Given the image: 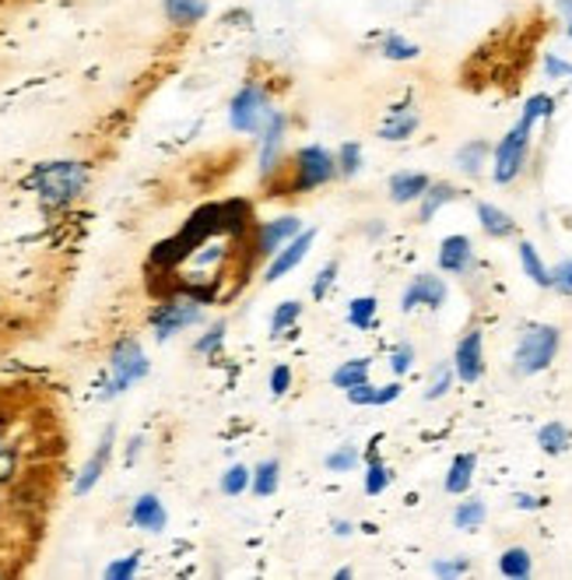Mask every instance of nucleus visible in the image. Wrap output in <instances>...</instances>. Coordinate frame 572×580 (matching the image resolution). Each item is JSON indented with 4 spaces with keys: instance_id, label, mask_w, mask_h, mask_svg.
Masks as SVG:
<instances>
[{
    "instance_id": "obj_45",
    "label": "nucleus",
    "mask_w": 572,
    "mask_h": 580,
    "mask_svg": "<svg viewBox=\"0 0 572 580\" xmlns=\"http://www.w3.org/2000/svg\"><path fill=\"white\" fill-rule=\"evenodd\" d=\"M345 397H348V405H355V408H369V405H373V397H376V384H373V380H362V384L348 387V391H345Z\"/></svg>"
},
{
    "instance_id": "obj_48",
    "label": "nucleus",
    "mask_w": 572,
    "mask_h": 580,
    "mask_svg": "<svg viewBox=\"0 0 572 580\" xmlns=\"http://www.w3.org/2000/svg\"><path fill=\"white\" fill-rule=\"evenodd\" d=\"M513 507L524 510V513H534V510H545L548 507V496H534V492H516L513 496Z\"/></svg>"
},
{
    "instance_id": "obj_24",
    "label": "nucleus",
    "mask_w": 572,
    "mask_h": 580,
    "mask_svg": "<svg viewBox=\"0 0 572 580\" xmlns=\"http://www.w3.org/2000/svg\"><path fill=\"white\" fill-rule=\"evenodd\" d=\"M376 49H380V57L390 60V63H411V60L422 57V46H418L415 39H408V36H400V32H383Z\"/></svg>"
},
{
    "instance_id": "obj_10",
    "label": "nucleus",
    "mask_w": 572,
    "mask_h": 580,
    "mask_svg": "<svg viewBox=\"0 0 572 580\" xmlns=\"http://www.w3.org/2000/svg\"><path fill=\"white\" fill-rule=\"evenodd\" d=\"M316 236H319V229H313V225H306L299 232L295 240H289L281 246V251L271 257V264H267V271H264V281L267 286H275V281H281L284 275H292L302 260L310 257V251H313V243H316Z\"/></svg>"
},
{
    "instance_id": "obj_9",
    "label": "nucleus",
    "mask_w": 572,
    "mask_h": 580,
    "mask_svg": "<svg viewBox=\"0 0 572 580\" xmlns=\"http://www.w3.org/2000/svg\"><path fill=\"white\" fill-rule=\"evenodd\" d=\"M453 370H457L460 384H478L485 376V330L478 324L467 327L453 348Z\"/></svg>"
},
{
    "instance_id": "obj_49",
    "label": "nucleus",
    "mask_w": 572,
    "mask_h": 580,
    "mask_svg": "<svg viewBox=\"0 0 572 580\" xmlns=\"http://www.w3.org/2000/svg\"><path fill=\"white\" fill-rule=\"evenodd\" d=\"M400 394H404V384H400V376H397L394 384H383V387H376L373 405H376V408H383V405H394Z\"/></svg>"
},
{
    "instance_id": "obj_39",
    "label": "nucleus",
    "mask_w": 572,
    "mask_h": 580,
    "mask_svg": "<svg viewBox=\"0 0 572 580\" xmlns=\"http://www.w3.org/2000/svg\"><path fill=\"white\" fill-rule=\"evenodd\" d=\"M338 271H341L338 260H327L324 268L316 271V278H313V300H316V303L327 300V292L334 289V281H338Z\"/></svg>"
},
{
    "instance_id": "obj_33",
    "label": "nucleus",
    "mask_w": 572,
    "mask_h": 580,
    "mask_svg": "<svg viewBox=\"0 0 572 580\" xmlns=\"http://www.w3.org/2000/svg\"><path fill=\"white\" fill-rule=\"evenodd\" d=\"M362 464V451L355 443H338L334 451L324 457V468L334 472V475H348V472H355Z\"/></svg>"
},
{
    "instance_id": "obj_43",
    "label": "nucleus",
    "mask_w": 572,
    "mask_h": 580,
    "mask_svg": "<svg viewBox=\"0 0 572 580\" xmlns=\"http://www.w3.org/2000/svg\"><path fill=\"white\" fill-rule=\"evenodd\" d=\"M14 475H19V451H14V443L0 440V486L11 483Z\"/></svg>"
},
{
    "instance_id": "obj_16",
    "label": "nucleus",
    "mask_w": 572,
    "mask_h": 580,
    "mask_svg": "<svg viewBox=\"0 0 572 580\" xmlns=\"http://www.w3.org/2000/svg\"><path fill=\"white\" fill-rule=\"evenodd\" d=\"M130 524L138 527V532L159 535L165 532V524H170V510H165V503L155 492H141L130 507Z\"/></svg>"
},
{
    "instance_id": "obj_31",
    "label": "nucleus",
    "mask_w": 572,
    "mask_h": 580,
    "mask_svg": "<svg viewBox=\"0 0 572 580\" xmlns=\"http://www.w3.org/2000/svg\"><path fill=\"white\" fill-rule=\"evenodd\" d=\"M376 313H380V300L376 295H359V300L348 303V324L355 330H373L376 327Z\"/></svg>"
},
{
    "instance_id": "obj_1",
    "label": "nucleus",
    "mask_w": 572,
    "mask_h": 580,
    "mask_svg": "<svg viewBox=\"0 0 572 580\" xmlns=\"http://www.w3.org/2000/svg\"><path fill=\"white\" fill-rule=\"evenodd\" d=\"M25 187L32 194H39V201L46 208H67L74 205L89 187V165L78 159H54V162H39L36 170L28 173Z\"/></svg>"
},
{
    "instance_id": "obj_37",
    "label": "nucleus",
    "mask_w": 572,
    "mask_h": 580,
    "mask_svg": "<svg viewBox=\"0 0 572 580\" xmlns=\"http://www.w3.org/2000/svg\"><path fill=\"white\" fill-rule=\"evenodd\" d=\"M225 330H229L225 321L211 324V327L205 330V335H200V338L194 341V352H197V356H205V359H214L218 352H222V345H225Z\"/></svg>"
},
{
    "instance_id": "obj_2",
    "label": "nucleus",
    "mask_w": 572,
    "mask_h": 580,
    "mask_svg": "<svg viewBox=\"0 0 572 580\" xmlns=\"http://www.w3.org/2000/svg\"><path fill=\"white\" fill-rule=\"evenodd\" d=\"M148 373H151V359L144 356L141 341L138 338H120L109 352L106 376L98 380V397H103V402H113V397H120L133 384H141Z\"/></svg>"
},
{
    "instance_id": "obj_18",
    "label": "nucleus",
    "mask_w": 572,
    "mask_h": 580,
    "mask_svg": "<svg viewBox=\"0 0 572 580\" xmlns=\"http://www.w3.org/2000/svg\"><path fill=\"white\" fill-rule=\"evenodd\" d=\"M380 443L383 437L369 440V451H365V496H383L386 489L394 486V468L380 457Z\"/></svg>"
},
{
    "instance_id": "obj_12",
    "label": "nucleus",
    "mask_w": 572,
    "mask_h": 580,
    "mask_svg": "<svg viewBox=\"0 0 572 580\" xmlns=\"http://www.w3.org/2000/svg\"><path fill=\"white\" fill-rule=\"evenodd\" d=\"M302 229H306V225H302L299 214H281V219L260 222L257 236H254V257H275L284 243L299 236Z\"/></svg>"
},
{
    "instance_id": "obj_19",
    "label": "nucleus",
    "mask_w": 572,
    "mask_h": 580,
    "mask_svg": "<svg viewBox=\"0 0 572 580\" xmlns=\"http://www.w3.org/2000/svg\"><path fill=\"white\" fill-rule=\"evenodd\" d=\"M475 214H478V225L488 240H510L516 236V219L506 211V208H499L492 201H478L475 205Z\"/></svg>"
},
{
    "instance_id": "obj_38",
    "label": "nucleus",
    "mask_w": 572,
    "mask_h": 580,
    "mask_svg": "<svg viewBox=\"0 0 572 580\" xmlns=\"http://www.w3.org/2000/svg\"><path fill=\"white\" fill-rule=\"evenodd\" d=\"M338 173H341L345 179H351V176L362 173V144H359V141H345V144L338 148Z\"/></svg>"
},
{
    "instance_id": "obj_35",
    "label": "nucleus",
    "mask_w": 572,
    "mask_h": 580,
    "mask_svg": "<svg viewBox=\"0 0 572 580\" xmlns=\"http://www.w3.org/2000/svg\"><path fill=\"white\" fill-rule=\"evenodd\" d=\"M555 109H559V98L548 95V92H534L527 103H524V113H520V116H524V120H530V124L537 127L541 120H551Z\"/></svg>"
},
{
    "instance_id": "obj_29",
    "label": "nucleus",
    "mask_w": 572,
    "mask_h": 580,
    "mask_svg": "<svg viewBox=\"0 0 572 580\" xmlns=\"http://www.w3.org/2000/svg\"><path fill=\"white\" fill-rule=\"evenodd\" d=\"M281 486V461L278 457H267L254 468V483H249V492L260 496V500H271Z\"/></svg>"
},
{
    "instance_id": "obj_54",
    "label": "nucleus",
    "mask_w": 572,
    "mask_h": 580,
    "mask_svg": "<svg viewBox=\"0 0 572 580\" xmlns=\"http://www.w3.org/2000/svg\"><path fill=\"white\" fill-rule=\"evenodd\" d=\"M565 36H569V39H572V11H569V14H565Z\"/></svg>"
},
{
    "instance_id": "obj_26",
    "label": "nucleus",
    "mask_w": 572,
    "mask_h": 580,
    "mask_svg": "<svg viewBox=\"0 0 572 580\" xmlns=\"http://www.w3.org/2000/svg\"><path fill=\"white\" fill-rule=\"evenodd\" d=\"M208 4H211V0H165L162 11H165V19H170V25L194 28L197 22H205Z\"/></svg>"
},
{
    "instance_id": "obj_20",
    "label": "nucleus",
    "mask_w": 572,
    "mask_h": 580,
    "mask_svg": "<svg viewBox=\"0 0 572 580\" xmlns=\"http://www.w3.org/2000/svg\"><path fill=\"white\" fill-rule=\"evenodd\" d=\"M475 472H478V454L475 451H460L457 457L450 461L446 478H443V489L450 496H467L470 486H475Z\"/></svg>"
},
{
    "instance_id": "obj_41",
    "label": "nucleus",
    "mask_w": 572,
    "mask_h": 580,
    "mask_svg": "<svg viewBox=\"0 0 572 580\" xmlns=\"http://www.w3.org/2000/svg\"><path fill=\"white\" fill-rule=\"evenodd\" d=\"M464 573H470V559L467 556L435 559L432 562V577H440V580H453V577H464Z\"/></svg>"
},
{
    "instance_id": "obj_7",
    "label": "nucleus",
    "mask_w": 572,
    "mask_h": 580,
    "mask_svg": "<svg viewBox=\"0 0 572 580\" xmlns=\"http://www.w3.org/2000/svg\"><path fill=\"white\" fill-rule=\"evenodd\" d=\"M200 321H205V303H197L194 295H187V292L162 300L148 317V324H151V330H155L159 341H170V338L179 335V330H187V327H194Z\"/></svg>"
},
{
    "instance_id": "obj_50",
    "label": "nucleus",
    "mask_w": 572,
    "mask_h": 580,
    "mask_svg": "<svg viewBox=\"0 0 572 580\" xmlns=\"http://www.w3.org/2000/svg\"><path fill=\"white\" fill-rule=\"evenodd\" d=\"M334 535H338V538L355 535V524H351V521H334Z\"/></svg>"
},
{
    "instance_id": "obj_27",
    "label": "nucleus",
    "mask_w": 572,
    "mask_h": 580,
    "mask_svg": "<svg viewBox=\"0 0 572 580\" xmlns=\"http://www.w3.org/2000/svg\"><path fill=\"white\" fill-rule=\"evenodd\" d=\"M499 573L510 580H524L534 573V556L527 545H510V549L499 553Z\"/></svg>"
},
{
    "instance_id": "obj_30",
    "label": "nucleus",
    "mask_w": 572,
    "mask_h": 580,
    "mask_svg": "<svg viewBox=\"0 0 572 580\" xmlns=\"http://www.w3.org/2000/svg\"><path fill=\"white\" fill-rule=\"evenodd\" d=\"M369 370H373V359H369V356L348 359V362H341V367L330 373V384L338 387V391H348V387L362 384V380H369Z\"/></svg>"
},
{
    "instance_id": "obj_4",
    "label": "nucleus",
    "mask_w": 572,
    "mask_h": 580,
    "mask_svg": "<svg viewBox=\"0 0 572 580\" xmlns=\"http://www.w3.org/2000/svg\"><path fill=\"white\" fill-rule=\"evenodd\" d=\"M530 141H534V124L530 120H520L495 141L492 148V179L499 187H510L520 179V173L527 170V159H530Z\"/></svg>"
},
{
    "instance_id": "obj_13",
    "label": "nucleus",
    "mask_w": 572,
    "mask_h": 580,
    "mask_svg": "<svg viewBox=\"0 0 572 580\" xmlns=\"http://www.w3.org/2000/svg\"><path fill=\"white\" fill-rule=\"evenodd\" d=\"M435 264H440L443 275H457V278H467L470 268L478 264V254H475V243L464 232H453L440 243V254H435Z\"/></svg>"
},
{
    "instance_id": "obj_53",
    "label": "nucleus",
    "mask_w": 572,
    "mask_h": 580,
    "mask_svg": "<svg viewBox=\"0 0 572 580\" xmlns=\"http://www.w3.org/2000/svg\"><path fill=\"white\" fill-rule=\"evenodd\" d=\"M334 577H338V580H348V577H355V570H351V567H341Z\"/></svg>"
},
{
    "instance_id": "obj_6",
    "label": "nucleus",
    "mask_w": 572,
    "mask_h": 580,
    "mask_svg": "<svg viewBox=\"0 0 572 580\" xmlns=\"http://www.w3.org/2000/svg\"><path fill=\"white\" fill-rule=\"evenodd\" d=\"M338 176V152L324 144H302L292 155V194H313Z\"/></svg>"
},
{
    "instance_id": "obj_34",
    "label": "nucleus",
    "mask_w": 572,
    "mask_h": 580,
    "mask_svg": "<svg viewBox=\"0 0 572 580\" xmlns=\"http://www.w3.org/2000/svg\"><path fill=\"white\" fill-rule=\"evenodd\" d=\"M453 384H457V370H453V359L440 362V367L432 370L429 384H425V402H440V397H446L453 391Z\"/></svg>"
},
{
    "instance_id": "obj_14",
    "label": "nucleus",
    "mask_w": 572,
    "mask_h": 580,
    "mask_svg": "<svg viewBox=\"0 0 572 580\" xmlns=\"http://www.w3.org/2000/svg\"><path fill=\"white\" fill-rule=\"evenodd\" d=\"M422 127V113H418L415 98H400V103H394L390 109H386L383 124H380V138L390 141V144H400L415 138V130Z\"/></svg>"
},
{
    "instance_id": "obj_25",
    "label": "nucleus",
    "mask_w": 572,
    "mask_h": 580,
    "mask_svg": "<svg viewBox=\"0 0 572 580\" xmlns=\"http://www.w3.org/2000/svg\"><path fill=\"white\" fill-rule=\"evenodd\" d=\"M537 446H541V454L548 457H562L572 451V429L562 419H551L537 429Z\"/></svg>"
},
{
    "instance_id": "obj_42",
    "label": "nucleus",
    "mask_w": 572,
    "mask_h": 580,
    "mask_svg": "<svg viewBox=\"0 0 572 580\" xmlns=\"http://www.w3.org/2000/svg\"><path fill=\"white\" fill-rule=\"evenodd\" d=\"M138 567H141V553H130L124 559H113L109 567L103 570V577L106 580H130L133 573H138Z\"/></svg>"
},
{
    "instance_id": "obj_47",
    "label": "nucleus",
    "mask_w": 572,
    "mask_h": 580,
    "mask_svg": "<svg viewBox=\"0 0 572 580\" xmlns=\"http://www.w3.org/2000/svg\"><path fill=\"white\" fill-rule=\"evenodd\" d=\"M267 387H271V397H284L292 391V367H275L271 370V380H267Z\"/></svg>"
},
{
    "instance_id": "obj_21",
    "label": "nucleus",
    "mask_w": 572,
    "mask_h": 580,
    "mask_svg": "<svg viewBox=\"0 0 572 580\" xmlns=\"http://www.w3.org/2000/svg\"><path fill=\"white\" fill-rule=\"evenodd\" d=\"M460 197V190L453 187V184H446V179H432L429 184V190L422 194V201H418V222H432L435 214H440L446 205H453Z\"/></svg>"
},
{
    "instance_id": "obj_17",
    "label": "nucleus",
    "mask_w": 572,
    "mask_h": 580,
    "mask_svg": "<svg viewBox=\"0 0 572 580\" xmlns=\"http://www.w3.org/2000/svg\"><path fill=\"white\" fill-rule=\"evenodd\" d=\"M432 176L429 173H418V170H400L390 176V184H386V194H390L394 205H418L422 201V194L429 190Z\"/></svg>"
},
{
    "instance_id": "obj_40",
    "label": "nucleus",
    "mask_w": 572,
    "mask_h": 580,
    "mask_svg": "<svg viewBox=\"0 0 572 580\" xmlns=\"http://www.w3.org/2000/svg\"><path fill=\"white\" fill-rule=\"evenodd\" d=\"M415 345L411 341H397L394 348H390V370H394V376H408L411 373V367H415Z\"/></svg>"
},
{
    "instance_id": "obj_46",
    "label": "nucleus",
    "mask_w": 572,
    "mask_h": 580,
    "mask_svg": "<svg viewBox=\"0 0 572 580\" xmlns=\"http://www.w3.org/2000/svg\"><path fill=\"white\" fill-rule=\"evenodd\" d=\"M545 74L551 78V81H565V78H572V60H565V57H559V54H545Z\"/></svg>"
},
{
    "instance_id": "obj_52",
    "label": "nucleus",
    "mask_w": 572,
    "mask_h": 580,
    "mask_svg": "<svg viewBox=\"0 0 572 580\" xmlns=\"http://www.w3.org/2000/svg\"><path fill=\"white\" fill-rule=\"evenodd\" d=\"M365 232H369V236H383V232H386V225H383V222H373V225H369Z\"/></svg>"
},
{
    "instance_id": "obj_15",
    "label": "nucleus",
    "mask_w": 572,
    "mask_h": 580,
    "mask_svg": "<svg viewBox=\"0 0 572 580\" xmlns=\"http://www.w3.org/2000/svg\"><path fill=\"white\" fill-rule=\"evenodd\" d=\"M113 443H116V426H106V433H103V440H98L95 451H92V457L81 464V472L74 475V496H89L98 486V478H103L106 468H109Z\"/></svg>"
},
{
    "instance_id": "obj_36",
    "label": "nucleus",
    "mask_w": 572,
    "mask_h": 580,
    "mask_svg": "<svg viewBox=\"0 0 572 580\" xmlns=\"http://www.w3.org/2000/svg\"><path fill=\"white\" fill-rule=\"evenodd\" d=\"M299 321H302V303H299V300H284V303H278L275 313H271V338H281L284 330H292Z\"/></svg>"
},
{
    "instance_id": "obj_11",
    "label": "nucleus",
    "mask_w": 572,
    "mask_h": 580,
    "mask_svg": "<svg viewBox=\"0 0 572 580\" xmlns=\"http://www.w3.org/2000/svg\"><path fill=\"white\" fill-rule=\"evenodd\" d=\"M284 135H289V116L275 109V116L267 120L260 130V179H271L281 170V155H284Z\"/></svg>"
},
{
    "instance_id": "obj_3",
    "label": "nucleus",
    "mask_w": 572,
    "mask_h": 580,
    "mask_svg": "<svg viewBox=\"0 0 572 580\" xmlns=\"http://www.w3.org/2000/svg\"><path fill=\"white\" fill-rule=\"evenodd\" d=\"M562 348V330L555 324H527L520 330L516 348H513V373L516 376H537L551 370V362L559 359Z\"/></svg>"
},
{
    "instance_id": "obj_44",
    "label": "nucleus",
    "mask_w": 572,
    "mask_h": 580,
    "mask_svg": "<svg viewBox=\"0 0 572 580\" xmlns=\"http://www.w3.org/2000/svg\"><path fill=\"white\" fill-rule=\"evenodd\" d=\"M551 292L572 295V257L559 260V264L551 268Z\"/></svg>"
},
{
    "instance_id": "obj_23",
    "label": "nucleus",
    "mask_w": 572,
    "mask_h": 580,
    "mask_svg": "<svg viewBox=\"0 0 572 580\" xmlns=\"http://www.w3.org/2000/svg\"><path fill=\"white\" fill-rule=\"evenodd\" d=\"M516 257H520V268H524V275L534 281L537 289H551V268L545 264L541 251H537L530 240H520L516 243Z\"/></svg>"
},
{
    "instance_id": "obj_5",
    "label": "nucleus",
    "mask_w": 572,
    "mask_h": 580,
    "mask_svg": "<svg viewBox=\"0 0 572 580\" xmlns=\"http://www.w3.org/2000/svg\"><path fill=\"white\" fill-rule=\"evenodd\" d=\"M275 98L267 92L260 81H246V85L232 95L229 103V124L235 135H260L267 127V120L275 116Z\"/></svg>"
},
{
    "instance_id": "obj_28",
    "label": "nucleus",
    "mask_w": 572,
    "mask_h": 580,
    "mask_svg": "<svg viewBox=\"0 0 572 580\" xmlns=\"http://www.w3.org/2000/svg\"><path fill=\"white\" fill-rule=\"evenodd\" d=\"M485 521H488V503L478 500V496H467V500L453 507V527L457 532H478V527H485Z\"/></svg>"
},
{
    "instance_id": "obj_51",
    "label": "nucleus",
    "mask_w": 572,
    "mask_h": 580,
    "mask_svg": "<svg viewBox=\"0 0 572 580\" xmlns=\"http://www.w3.org/2000/svg\"><path fill=\"white\" fill-rule=\"evenodd\" d=\"M141 446H144V437H133V440H130V446H127V464H130V461H138Z\"/></svg>"
},
{
    "instance_id": "obj_22",
    "label": "nucleus",
    "mask_w": 572,
    "mask_h": 580,
    "mask_svg": "<svg viewBox=\"0 0 572 580\" xmlns=\"http://www.w3.org/2000/svg\"><path fill=\"white\" fill-rule=\"evenodd\" d=\"M485 165H492V144L475 138L457 148V170L467 176V179H478L485 173Z\"/></svg>"
},
{
    "instance_id": "obj_8",
    "label": "nucleus",
    "mask_w": 572,
    "mask_h": 580,
    "mask_svg": "<svg viewBox=\"0 0 572 580\" xmlns=\"http://www.w3.org/2000/svg\"><path fill=\"white\" fill-rule=\"evenodd\" d=\"M450 300V289L443 275H432V271H418L408 289L400 292V310L404 313H415V310H443Z\"/></svg>"
},
{
    "instance_id": "obj_32",
    "label": "nucleus",
    "mask_w": 572,
    "mask_h": 580,
    "mask_svg": "<svg viewBox=\"0 0 572 580\" xmlns=\"http://www.w3.org/2000/svg\"><path fill=\"white\" fill-rule=\"evenodd\" d=\"M249 483H254V468H246V464H229L218 478V489H222L229 500H240L243 492H249Z\"/></svg>"
}]
</instances>
